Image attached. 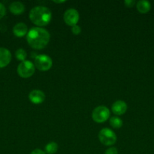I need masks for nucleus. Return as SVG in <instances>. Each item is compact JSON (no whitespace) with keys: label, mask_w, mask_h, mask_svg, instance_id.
Segmentation results:
<instances>
[{"label":"nucleus","mask_w":154,"mask_h":154,"mask_svg":"<svg viewBox=\"0 0 154 154\" xmlns=\"http://www.w3.org/2000/svg\"><path fill=\"white\" fill-rule=\"evenodd\" d=\"M27 40L28 45L33 49H43L49 42L50 34L42 27H33L28 31Z\"/></svg>","instance_id":"1"},{"label":"nucleus","mask_w":154,"mask_h":154,"mask_svg":"<svg viewBox=\"0 0 154 154\" xmlns=\"http://www.w3.org/2000/svg\"><path fill=\"white\" fill-rule=\"evenodd\" d=\"M29 17L33 23L38 27H42L49 23L52 14L51 10L47 7L36 6L31 9Z\"/></svg>","instance_id":"2"},{"label":"nucleus","mask_w":154,"mask_h":154,"mask_svg":"<svg viewBox=\"0 0 154 154\" xmlns=\"http://www.w3.org/2000/svg\"><path fill=\"white\" fill-rule=\"evenodd\" d=\"M110 111L108 108L104 105H100L95 108L92 111L91 117L95 122L98 123H102L107 121L110 117Z\"/></svg>","instance_id":"3"},{"label":"nucleus","mask_w":154,"mask_h":154,"mask_svg":"<svg viewBox=\"0 0 154 154\" xmlns=\"http://www.w3.org/2000/svg\"><path fill=\"white\" fill-rule=\"evenodd\" d=\"M18 74L23 78H28L33 76L35 73V65L29 60L21 62L18 66Z\"/></svg>","instance_id":"4"},{"label":"nucleus","mask_w":154,"mask_h":154,"mask_svg":"<svg viewBox=\"0 0 154 154\" xmlns=\"http://www.w3.org/2000/svg\"><path fill=\"white\" fill-rule=\"evenodd\" d=\"M98 138L101 143L106 146L113 145L117 139L116 134L113 132V131L107 128H104L100 131Z\"/></svg>","instance_id":"5"},{"label":"nucleus","mask_w":154,"mask_h":154,"mask_svg":"<svg viewBox=\"0 0 154 154\" xmlns=\"http://www.w3.org/2000/svg\"><path fill=\"white\" fill-rule=\"evenodd\" d=\"M53 62L51 57L45 54H40L35 57V67L42 72L49 70Z\"/></svg>","instance_id":"6"},{"label":"nucleus","mask_w":154,"mask_h":154,"mask_svg":"<svg viewBox=\"0 0 154 154\" xmlns=\"http://www.w3.org/2000/svg\"><path fill=\"white\" fill-rule=\"evenodd\" d=\"M79 20V14L78 11L74 8H69L65 11L63 14V20L68 26H73L77 25Z\"/></svg>","instance_id":"7"},{"label":"nucleus","mask_w":154,"mask_h":154,"mask_svg":"<svg viewBox=\"0 0 154 154\" xmlns=\"http://www.w3.org/2000/svg\"><path fill=\"white\" fill-rule=\"evenodd\" d=\"M29 99L30 102L35 105L42 104L45 99V95L42 90H33L29 93Z\"/></svg>","instance_id":"8"},{"label":"nucleus","mask_w":154,"mask_h":154,"mask_svg":"<svg viewBox=\"0 0 154 154\" xmlns=\"http://www.w3.org/2000/svg\"><path fill=\"white\" fill-rule=\"evenodd\" d=\"M11 60V54L8 49L0 48V69L5 68L10 63Z\"/></svg>","instance_id":"9"},{"label":"nucleus","mask_w":154,"mask_h":154,"mask_svg":"<svg viewBox=\"0 0 154 154\" xmlns=\"http://www.w3.org/2000/svg\"><path fill=\"white\" fill-rule=\"evenodd\" d=\"M127 104L122 100H117L112 105V111L116 115H122L127 111Z\"/></svg>","instance_id":"10"},{"label":"nucleus","mask_w":154,"mask_h":154,"mask_svg":"<svg viewBox=\"0 0 154 154\" xmlns=\"http://www.w3.org/2000/svg\"><path fill=\"white\" fill-rule=\"evenodd\" d=\"M13 32L16 37L22 38L27 35L28 28L24 23H18L14 26Z\"/></svg>","instance_id":"11"},{"label":"nucleus","mask_w":154,"mask_h":154,"mask_svg":"<svg viewBox=\"0 0 154 154\" xmlns=\"http://www.w3.org/2000/svg\"><path fill=\"white\" fill-rule=\"evenodd\" d=\"M9 10L13 14L20 15L25 11V6L21 2H14L9 5Z\"/></svg>","instance_id":"12"},{"label":"nucleus","mask_w":154,"mask_h":154,"mask_svg":"<svg viewBox=\"0 0 154 154\" xmlns=\"http://www.w3.org/2000/svg\"><path fill=\"white\" fill-rule=\"evenodd\" d=\"M151 8L150 3L146 0H140L137 3V9L140 13L146 14Z\"/></svg>","instance_id":"13"},{"label":"nucleus","mask_w":154,"mask_h":154,"mask_svg":"<svg viewBox=\"0 0 154 154\" xmlns=\"http://www.w3.org/2000/svg\"><path fill=\"white\" fill-rule=\"evenodd\" d=\"M58 150V145L56 142L51 141L45 147V153L47 154H54Z\"/></svg>","instance_id":"14"},{"label":"nucleus","mask_w":154,"mask_h":154,"mask_svg":"<svg viewBox=\"0 0 154 154\" xmlns=\"http://www.w3.org/2000/svg\"><path fill=\"white\" fill-rule=\"evenodd\" d=\"M110 124L112 127L115 128V129H119L122 126V120L118 117H113L110 118Z\"/></svg>","instance_id":"15"},{"label":"nucleus","mask_w":154,"mask_h":154,"mask_svg":"<svg viewBox=\"0 0 154 154\" xmlns=\"http://www.w3.org/2000/svg\"><path fill=\"white\" fill-rule=\"evenodd\" d=\"M15 57L18 59V60L21 62L25 61L26 59H27V54L25 50L22 49V48H19L18 50H17L16 52H15Z\"/></svg>","instance_id":"16"},{"label":"nucleus","mask_w":154,"mask_h":154,"mask_svg":"<svg viewBox=\"0 0 154 154\" xmlns=\"http://www.w3.org/2000/svg\"><path fill=\"white\" fill-rule=\"evenodd\" d=\"M81 28H80L79 26L75 25L73 26H72V32L75 35H78L80 34L81 32Z\"/></svg>","instance_id":"17"},{"label":"nucleus","mask_w":154,"mask_h":154,"mask_svg":"<svg viewBox=\"0 0 154 154\" xmlns=\"http://www.w3.org/2000/svg\"><path fill=\"white\" fill-rule=\"evenodd\" d=\"M5 13H6L5 7L4 5H3L2 3L0 2V20H1L5 15Z\"/></svg>","instance_id":"18"},{"label":"nucleus","mask_w":154,"mask_h":154,"mask_svg":"<svg viewBox=\"0 0 154 154\" xmlns=\"http://www.w3.org/2000/svg\"><path fill=\"white\" fill-rule=\"evenodd\" d=\"M104 154H118V150L114 147H110L105 151Z\"/></svg>","instance_id":"19"},{"label":"nucleus","mask_w":154,"mask_h":154,"mask_svg":"<svg viewBox=\"0 0 154 154\" xmlns=\"http://www.w3.org/2000/svg\"><path fill=\"white\" fill-rule=\"evenodd\" d=\"M124 3L128 8H131L135 4V1H134V0H125Z\"/></svg>","instance_id":"20"},{"label":"nucleus","mask_w":154,"mask_h":154,"mask_svg":"<svg viewBox=\"0 0 154 154\" xmlns=\"http://www.w3.org/2000/svg\"><path fill=\"white\" fill-rule=\"evenodd\" d=\"M30 154H46L45 153V151L40 150V149H35L33 151L30 153Z\"/></svg>","instance_id":"21"},{"label":"nucleus","mask_w":154,"mask_h":154,"mask_svg":"<svg viewBox=\"0 0 154 154\" xmlns=\"http://www.w3.org/2000/svg\"><path fill=\"white\" fill-rule=\"evenodd\" d=\"M53 2L57 3V4H61V3H64L66 1H53Z\"/></svg>","instance_id":"22"}]
</instances>
